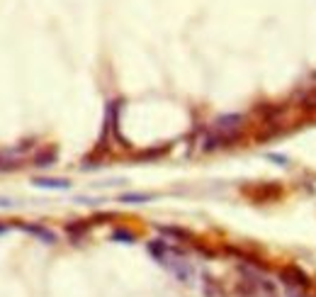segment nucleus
Returning a JSON list of instances; mask_svg holds the SVG:
<instances>
[{
    "mask_svg": "<svg viewBox=\"0 0 316 297\" xmlns=\"http://www.w3.org/2000/svg\"><path fill=\"white\" fill-rule=\"evenodd\" d=\"M149 254L163 266L168 273H173L175 278H178L180 283H190L195 275V268L190 266V261L185 258V256L180 254L178 249H173V246H168L163 239H156V241H149Z\"/></svg>",
    "mask_w": 316,
    "mask_h": 297,
    "instance_id": "obj_1",
    "label": "nucleus"
},
{
    "mask_svg": "<svg viewBox=\"0 0 316 297\" xmlns=\"http://www.w3.org/2000/svg\"><path fill=\"white\" fill-rule=\"evenodd\" d=\"M22 231H27V234H32V236H37L39 241H44V244H54L56 241V234L51 231V229H46V226H39V224H17Z\"/></svg>",
    "mask_w": 316,
    "mask_h": 297,
    "instance_id": "obj_2",
    "label": "nucleus"
},
{
    "mask_svg": "<svg viewBox=\"0 0 316 297\" xmlns=\"http://www.w3.org/2000/svg\"><path fill=\"white\" fill-rule=\"evenodd\" d=\"M280 275H282V283L297 285V287H309V278H306V273H302L299 268H285Z\"/></svg>",
    "mask_w": 316,
    "mask_h": 297,
    "instance_id": "obj_3",
    "label": "nucleus"
},
{
    "mask_svg": "<svg viewBox=\"0 0 316 297\" xmlns=\"http://www.w3.org/2000/svg\"><path fill=\"white\" fill-rule=\"evenodd\" d=\"M202 292L205 297H224V287L212 275H202Z\"/></svg>",
    "mask_w": 316,
    "mask_h": 297,
    "instance_id": "obj_4",
    "label": "nucleus"
},
{
    "mask_svg": "<svg viewBox=\"0 0 316 297\" xmlns=\"http://www.w3.org/2000/svg\"><path fill=\"white\" fill-rule=\"evenodd\" d=\"M32 183L37 188H46V190H69L71 188L69 181H61V178H37Z\"/></svg>",
    "mask_w": 316,
    "mask_h": 297,
    "instance_id": "obj_5",
    "label": "nucleus"
},
{
    "mask_svg": "<svg viewBox=\"0 0 316 297\" xmlns=\"http://www.w3.org/2000/svg\"><path fill=\"white\" fill-rule=\"evenodd\" d=\"M241 114H226V117H219L217 120V125L214 127L219 129V132H236L238 129V125H241Z\"/></svg>",
    "mask_w": 316,
    "mask_h": 297,
    "instance_id": "obj_6",
    "label": "nucleus"
},
{
    "mask_svg": "<svg viewBox=\"0 0 316 297\" xmlns=\"http://www.w3.org/2000/svg\"><path fill=\"white\" fill-rule=\"evenodd\" d=\"M158 231L165 234V236H175V239H190V234L185 231V229H178V226H158Z\"/></svg>",
    "mask_w": 316,
    "mask_h": 297,
    "instance_id": "obj_7",
    "label": "nucleus"
},
{
    "mask_svg": "<svg viewBox=\"0 0 316 297\" xmlns=\"http://www.w3.org/2000/svg\"><path fill=\"white\" fill-rule=\"evenodd\" d=\"M151 195H139V193H127L119 198V202H149Z\"/></svg>",
    "mask_w": 316,
    "mask_h": 297,
    "instance_id": "obj_8",
    "label": "nucleus"
},
{
    "mask_svg": "<svg viewBox=\"0 0 316 297\" xmlns=\"http://www.w3.org/2000/svg\"><path fill=\"white\" fill-rule=\"evenodd\" d=\"M112 239L124 241V244H132V241H134V234H132V231H124V229H117V231H112Z\"/></svg>",
    "mask_w": 316,
    "mask_h": 297,
    "instance_id": "obj_9",
    "label": "nucleus"
},
{
    "mask_svg": "<svg viewBox=\"0 0 316 297\" xmlns=\"http://www.w3.org/2000/svg\"><path fill=\"white\" fill-rule=\"evenodd\" d=\"M66 231H69L71 236H81L83 231H88V224H85V222H78V224H69V226H66Z\"/></svg>",
    "mask_w": 316,
    "mask_h": 297,
    "instance_id": "obj_10",
    "label": "nucleus"
},
{
    "mask_svg": "<svg viewBox=\"0 0 316 297\" xmlns=\"http://www.w3.org/2000/svg\"><path fill=\"white\" fill-rule=\"evenodd\" d=\"M54 158H56V154H54V151H49V154L39 156L34 163H37V166H49V163H54Z\"/></svg>",
    "mask_w": 316,
    "mask_h": 297,
    "instance_id": "obj_11",
    "label": "nucleus"
},
{
    "mask_svg": "<svg viewBox=\"0 0 316 297\" xmlns=\"http://www.w3.org/2000/svg\"><path fill=\"white\" fill-rule=\"evenodd\" d=\"M268 158H273V161H275L277 166H287V158H285V156H277V154H270V156H268Z\"/></svg>",
    "mask_w": 316,
    "mask_h": 297,
    "instance_id": "obj_12",
    "label": "nucleus"
},
{
    "mask_svg": "<svg viewBox=\"0 0 316 297\" xmlns=\"http://www.w3.org/2000/svg\"><path fill=\"white\" fill-rule=\"evenodd\" d=\"M10 205H13L10 200H0V207H10Z\"/></svg>",
    "mask_w": 316,
    "mask_h": 297,
    "instance_id": "obj_13",
    "label": "nucleus"
},
{
    "mask_svg": "<svg viewBox=\"0 0 316 297\" xmlns=\"http://www.w3.org/2000/svg\"><path fill=\"white\" fill-rule=\"evenodd\" d=\"M5 231H8V226H5V224H0V234H5Z\"/></svg>",
    "mask_w": 316,
    "mask_h": 297,
    "instance_id": "obj_14",
    "label": "nucleus"
}]
</instances>
